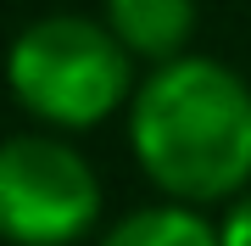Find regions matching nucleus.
Masks as SVG:
<instances>
[{
  "label": "nucleus",
  "instance_id": "f257e3e1",
  "mask_svg": "<svg viewBox=\"0 0 251 246\" xmlns=\"http://www.w3.org/2000/svg\"><path fill=\"white\" fill-rule=\"evenodd\" d=\"M128 146L168 201L229 207L251 191V84L212 56L151 67L128 101Z\"/></svg>",
  "mask_w": 251,
  "mask_h": 246
},
{
  "label": "nucleus",
  "instance_id": "f03ea898",
  "mask_svg": "<svg viewBox=\"0 0 251 246\" xmlns=\"http://www.w3.org/2000/svg\"><path fill=\"white\" fill-rule=\"evenodd\" d=\"M6 90L11 101L56 135H78L117 118L134 101V56L95 17L56 11L34 17L6 51Z\"/></svg>",
  "mask_w": 251,
  "mask_h": 246
},
{
  "label": "nucleus",
  "instance_id": "7ed1b4c3",
  "mask_svg": "<svg viewBox=\"0 0 251 246\" xmlns=\"http://www.w3.org/2000/svg\"><path fill=\"white\" fill-rule=\"evenodd\" d=\"M100 219V179L62 135L0 140V241L73 246Z\"/></svg>",
  "mask_w": 251,
  "mask_h": 246
},
{
  "label": "nucleus",
  "instance_id": "20e7f679",
  "mask_svg": "<svg viewBox=\"0 0 251 246\" xmlns=\"http://www.w3.org/2000/svg\"><path fill=\"white\" fill-rule=\"evenodd\" d=\"M106 28L140 62H179L196 34V0H106Z\"/></svg>",
  "mask_w": 251,
  "mask_h": 246
},
{
  "label": "nucleus",
  "instance_id": "39448f33",
  "mask_svg": "<svg viewBox=\"0 0 251 246\" xmlns=\"http://www.w3.org/2000/svg\"><path fill=\"white\" fill-rule=\"evenodd\" d=\"M100 246H224V241H218V224L201 207L156 201V207H140L128 219H117L100 235Z\"/></svg>",
  "mask_w": 251,
  "mask_h": 246
},
{
  "label": "nucleus",
  "instance_id": "423d86ee",
  "mask_svg": "<svg viewBox=\"0 0 251 246\" xmlns=\"http://www.w3.org/2000/svg\"><path fill=\"white\" fill-rule=\"evenodd\" d=\"M218 241L224 246H251V191L234 196L224 207V219H218Z\"/></svg>",
  "mask_w": 251,
  "mask_h": 246
}]
</instances>
